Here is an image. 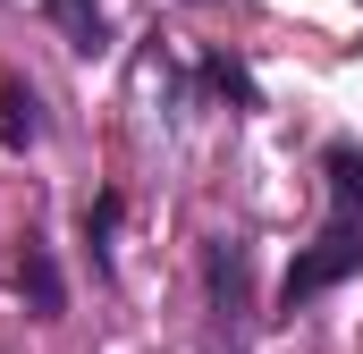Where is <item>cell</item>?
Listing matches in <instances>:
<instances>
[{
  "label": "cell",
  "instance_id": "6da1fadb",
  "mask_svg": "<svg viewBox=\"0 0 363 354\" xmlns=\"http://www.w3.org/2000/svg\"><path fill=\"white\" fill-rule=\"evenodd\" d=\"M321 169H330V219H321V236L287 262V287H279L287 312L313 304V295H330L338 278L363 270V152H355V144H330Z\"/></svg>",
  "mask_w": 363,
  "mask_h": 354
},
{
  "label": "cell",
  "instance_id": "7a4b0ae2",
  "mask_svg": "<svg viewBox=\"0 0 363 354\" xmlns=\"http://www.w3.org/2000/svg\"><path fill=\"white\" fill-rule=\"evenodd\" d=\"M17 295H26V312H34V321H60V312H68V278H60V262H51L43 228H26V236H17Z\"/></svg>",
  "mask_w": 363,
  "mask_h": 354
},
{
  "label": "cell",
  "instance_id": "3957f363",
  "mask_svg": "<svg viewBox=\"0 0 363 354\" xmlns=\"http://www.w3.org/2000/svg\"><path fill=\"white\" fill-rule=\"evenodd\" d=\"M203 278H211V312H220V329H245V312H254V295H245V245H237V236H211Z\"/></svg>",
  "mask_w": 363,
  "mask_h": 354
},
{
  "label": "cell",
  "instance_id": "277c9868",
  "mask_svg": "<svg viewBox=\"0 0 363 354\" xmlns=\"http://www.w3.org/2000/svg\"><path fill=\"white\" fill-rule=\"evenodd\" d=\"M43 8H51V25H60V34H68V51H110V8H101V0H43Z\"/></svg>",
  "mask_w": 363,
  "mask_h": 354
},
{
  "label": "cell",
  "instance_id": "5b68a950",
  "mask_svg": "<svg viewBox=\"0 0 363 354\" xmlns=\"http://www.w3.org/2000/svg\"><path fill=\"white\" fill-rule=\"evenodd\" d=\"M0 144H43V93L26 76L0 85Z\"/></svg>",
  "mask_w": 363,
  "mask_h": 354
},
{
  "label": "cell",
  "instance_id": "8992f818",
  "mask_svg": "<svg viewBox=\"0 0 363 354\" xmlns=\"http://www.w3.org/2000/svg\"><path fill=\"white\" fill-rule=\"evenodd\" d=\"M110 236H118V194H93V202H85V245H93V270H110V253H118Z\"/></svg>",
  "mask_w": 363,
  "mask_h": 354
}]
</instances>
